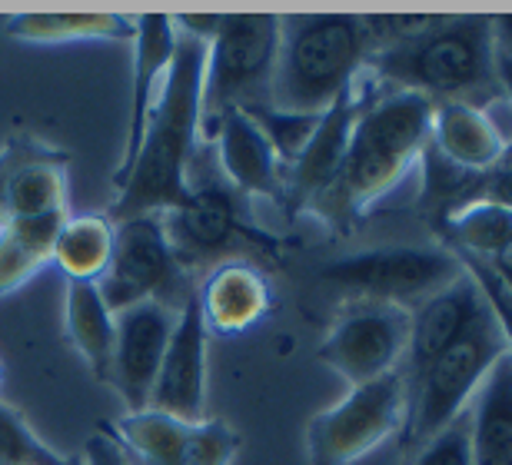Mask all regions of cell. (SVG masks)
Listing matches in <instances>:
<instances>
[{"label": "cell", "mask_w": 512, "mask_h": 465, "mask_svg": "<svg viewBox=\"0 0 512 465\" xmlns=\"http://www.w3.org/2000/svg\"><path fill=\"white\" fill-rule=\"evenodd\" d=\"M473 422V465H512V356L489 369L469 409Z\"/></svg>", "instance_id": "44dd1931"}, {"label": "cell", "mask_w": 512, "mask_h": 465, "mask_svg": "<svg viewBox=\"0 0 512 465\" xmlns=\"http://www.w3.org/2000/svg\"><path fill=\"white\" fill-rule=\"evenodd\" d=\"M409 346V309L389 303H360L336 319L320 359L353 386L383 379L396 372V363Z\"/></svg>", "instance_id": "8fae6325"}, {"label": "cell", "mask_w": 512, "mask_h": 465, "mask_svg": "<svg viewBox=\"0 0 512 465\" xmlns=\"http://www.w3.org/2000/svg\"><path fill=\"white\" fill-rule=\"evenodd\" d=\"M177 263L187 270H213L230 260H276V240L250 223L243 196L227 183L207 180L190 186L177 210L160 213Z\"/></svg>", "instance_id": "8992f818"}, {"label": "cell", "mask_w": 512, "mask_h": 465, "mask_svg": "<svg viewBox=\"0 0 512 465\" xmlns=\"http://www.w3.org/2000/svg\"><path fill=\"white\" fill-rule=\"evenodd\" d=\"M486 313L483 293L479 286L463 273L456 283L439 289L436 296H429L419 303L416 313H409V346H406V389L409 382L419 379L439 353H446L459 336H466Z\"/></svg>", "instance_id": "e0dca14e"}, {"label": "cell", "mask_w": 512, "mask_h": 465, "mask_svg": "<svg viewBox=\"0 0 512 465\" xmlns=\"http://www.w3.org/2000/svg\"><path fill=\"white\" fill-rule=\"evenodd\" d=\"M197 306L207 333L237 336L247 333L273 309L270 279L256 263L230 260L207 270L197 293Z\"/></svg>", "instance_id": "ac0fdd59"}, {"label": "cell", "mask_w": 512, "mask_h": 465, "mask_svg": "<svg viewBox=\"0 0 512 465\" xmlns=\"http://www.w3.org/2000/svg\"><path fill=\"white\" fill-rule=\"evenodd\" d=\"M70 153L34 137H10L0 147V230L20 220L70 216L67 210Z\"/></svg>", "instance_id": "7c38bea8"}, {"label": "cell", "mask_w": 512, "mask_h": 465, "mask_svg": "<svg viewBox=\"0 0 512 465\" xmlns=\"http://www.w3.org/2000/svg\"><path fill=\"white\" fill-rule=\"evenodd\" d=\"M7 37L24 44H77V40H120L133 44L137 17L124 14H17L7 20Z\"/></svg>", "instance_id": "603a6c76"}, {"label": "cell", "mask_w": 512, "mask_h": 465, "mask_svg": "<svg viewBox=\"0 0 512 465\" xmlns=\"http://www.w3.org/2000/svg\"><path fill=\"white\" fill-rule=\"evenodd\" d=\"M180 30L207 44L203 64L200 127L213 137L223 113L270 103L276 57H280V17L227 14V17H173Z\"/></svg>", "instance_id": "5b68a950"}, {"label": "cell", "mask_w": 512, "mask_h": 465, "mask_svg": "<svg viewBox=\"0 0 512 465\" xmlns=\"http://www.w3.org/2000/svg\"><path fill=\"white\" fill-rule=\"evenodd\" d=\"M363 70L433 103H473L496 87L493 17H423L406 37L376 50Z\"/></svg>", "instance_id": "7a4b0ae2"}, {"label": "cell", "mask_w": 512, "mask_h": 465, "mask_svg": "<svg viewBox=\"0 0 512 465\" xmlns=\"http://www.w3.org/2000/svg\"><path fill=\"white\" fill-rule=\"evenodd\" d=\"M370 100H373V93L363 90L360 77H356L353 87L323 113L313 140L306 143L303 157L293 163L290 177H286V186H290L296 206H316L336 186L343 160H346V150H350L353 127Z\"/></svg>", "instance_id": "9a60e30c"}, {"label": "cell", "mask_w": 512, "mask_h": 465, "mask_svg": "<svg viewBox=\"0 0 512 465\" xmlns=\"http://www.w3.org/2000/svg\"><path fill=\"white\" fill-rule=\"evenodd\" d=\"M503 356L506 339L486 309L483 319L466 336H459L446 353H439L419 372L416 382H409V439L426 442L463 416L469 399L476 396L489 369Z\"/></svg>", "instance_id": "52a82bcc"}, {"label": "cell", "mask_w": 512, "mask_h": 465, "mask_svg": "<svg viewBox=\"0 0 512 465\" xmlns=\"http://www.w3.org/2000/svg\"><path fill=\"white\" fill-rule=\"evenodd\" d=\"M64 329L74 349L84 356L90 372L107 382L110 356H114V313L107 309L97 283L67 279L64 293Z\"/></svg>", "instance_id": "7402d4cb"}, {"label": "cell", "mask_w": 512, "mask_h": 465, "mask_svg": "<svg viewBox=\"0 0 512 465\" xmlns=\"http://www.w3.org/2000/svg\"><path fill=\"white\" fill-rule=\"evenodd\" d=\"M463 273V263L449 246H383L333 260L320 270V279L363 303L403 306L436 296Z\"/></svg>", "instance_id": "9c48e42d"}, {"label": "cell", "mask_w": 512, "mask_h": 465, "mask_svg": "<svg viewBox=\"0 0 512 465\" xmlns=\"http://www.w3.org/2000/svg\"><path fill=\"white\" fill-rule=\"evenodd\" d=\"M429 143L469 173H489L506 153V137L476 103H436Z\"/></svg>", "instance_id": "ffe728a7"}, {"label": "cell", "mask_w": 512, "mask_h": 465, "mask_svg": "<svg viewBox=\"0 0 512 465\" xmlns=\"http://www.w3.org/2000/svg\"><path fill=\"white\" fill-rule=\"evenodd\" d=\"M64 223L67 216H44V220H20L0 230V299L17 293L44 266H50Z\"/></svg>", "instance_id": "cb8c5ba5"}, {"label": "cell", "mask_w": 512, "mask_h": 465, "mask_svg": "<svg viewBox=\"0 0 512 465\" xmlns=\"http://www.w3.org/2000/svg\"><path fill=\"white\" fill-rule=\"evenodd\" d=\"M0 465H67V459L34 436L17 409L0 402Z\"/></svg>", "instance_id": "f1b7e54d"}, {"label": "cell", "mask_w": 512, "mask_h": 465, "mask_svg": "<svg viewBox=\"0 0 512 465\" xmlns=\"http://www.w3.org/2000/svg\"><path fill=\"white\" fill-rule=\"evenodd\" d=\"M67 465H84V462H80V456H74V459H67Z\"/></svg>", "instance_id": "d590c367"}, {"label": "cell", "mask_w": 512, "mask_h": 465, "mask_svg": "<svg viewBox=\"0 0 512 465\" xmlns=\"http://www.w3.org/2000/svg\"><path fill=\"white\" fill-rule=\"evenodd\" d=\"M240 452L237 429L223 419H203L190 422L183 436L177 465H230Z\"/></svg>", "instance_id": "83f0119b"}, {"label": "cell", "mask_w": 512, "mask_h": 465, "mask_svg": "<svg viewBox=\"0 0 512 465\" xmlns=\"http://www.w3.org/2000/svg\"><path fill=\"white\" fill-rule=\"evenodd\" d=\"M456 256H459V263H463V270L469 273V279L479 286V293H483L489 316H493V323L499 326V333L506 339V353L512 356V289L496 276V270L486 260L466 256V253H456Z\"/></svg>", "instance_id": "f546056e"}, {"label": "cell", "mask_w": 512, "mask_h": 465, "mask_svg": "<svg viewBox=\"0 0 512 465\" xmlns=\"http://www.w3.org/2000/svg\"><path fill=\"white\" fill-rule=\"evenodd\" d=\"M177 20L160 14L137 17V37H133V87H130V113H127V140L124 157L114 170V186L127 180V173L137 160V150L147 133V120L153 113V103L160 97L163 77L173 54H177Z\"/></svg>", "instance_id": "2e32d148"}, {"label": "cell", "mask_w": 512, "mask_h": 465, "mask_svg": "<svg viewBox=\"0 0 512 465\" xmlns=\"http://www.w3.org/2000/svg\"><path fill=\"white\" fill-rule=\"evenodd\" d=\"M210 140H217L223 180H227L233 193H240L243 200H250V196H273V200H280L283 163L276 160L270 140L263 137V130L256 127L247 113H223Z\"/></svg>", "instance_id": "d6986e66"}, {"label": "cell", "mask_w": 512, "mask_h": 465, "mask_svg": "<svg viewBox=\"0 0 512 465\" xmlns=\"http://www.w3.org/2000/svg\"><path fill=\"white\" fill-rule=\"evenodd\" d=\"M416 465H473V422L469 409L423 442Z\"/></svg>", "instance_id": "4dcf8cb0"}, {"label": "cell", "mask_w": 512, "mask_h": 465, "mask_svg": "<svg viewBox=\"0 0 512 465\" xmlns=\"http://www.w3.org/2000/svg\"><path fill=\"white\" fill-rule=\"evenodd\" d=\"M0 379H4V366H0Z\"/></svg>", "instance_id": "8d00e7d4"}, {"label": "cell", "mask_w": 512, "mask_h": 465, "mask_svg": "<svg viewBox=\"0 0 512 465\" xmlns=\"http://www.w3.org/2000/svg\"><path fill=\"white\" fill-rule=\"evenodd\" d=\"M80 462H84V465H127L124 452H120L117 439H114V432L107 429V422H100L94 436L87 439Z\"/></svg>", "instance_id": "1f68e13d"}, {"label": "cell", "mask_w": 512, "mask_h": 465, "mask_svg": "<svg viewBox=\"0 0 512 465\" xmlns=\"http://www.w3.org/2000/svg\"><path fill=\"white\" fill-rule=\"evenodd\" d=\"M177 313L163 303H137L114 316V356H110L107 386L124 399L127 412H143L150 406V392L167 353Z\"/></svg>", "instance_id": "4fadbf2b"}, {"label": "cell", "mask_w": 512, "mask_h": 465, "mask_svg": "<svg viewBox=\"0 0 512 465\" xmlns=\"http://www.w3.org/2000/svg\"><path fill=\"white\" fill-rule=\"evenodd\" d=\"M409 419V389L403 372L353 386L336 406L323 409L306 426L310 465H353L396 436Z\"/></svg>", "instance_id": "ba28073f"}, {"label": "cell", "mask_w": 512, "mask_h": 465, "mask_svg": "<svg viewBox=\"0 0 512 465\" xmlns=\"http://www.w3.org/2000/svg\"><path fill=\"white\" fill-rule=\"evenodd\" d=\"M203 64H207V44L180 30L177 54L170 60L160 97L153 103L137 160H133L127 180L117 186V200L107 213L110 223L170 213L190 196L187 173L193 143L200 133Z\"/></svg>", "instance_id": "6da1fadb"}, {"label": "cell", "mask_w": 512, "mask_h": 465, "mask_svg": "<svg viewBox=\"0 0 512 465\" xmlns=\"http://www.w3.org/2000/svg\"><path fill=\"white\" fill-rule=\"evenodd\" d=\"M376 54L370 17H280V57L270 107L326 113Z\"/></svg>", "instance_id": "3957f363"}, {"label": "cell", "mask_w": 512, "mask_h": 465, "mask_svg": "<svg viewBox=\"0 0 512 465\" xmlns=\"http://www.w3.org/2000/svg\"><path fill=\"white\" fill-rule=\"evenodd\" d=\"M493 30H496V47L512 54V17H493Z\"/></svg>", "instance_id": "e575fe53"}, {"label": "cell", "mask_w": 512, "mask_h": 465, "mask_svg": "<svg viewBox=\"0 0 512 465\" xmlns=\"http://www.w3.org/2000/svg\"><path fill=\"white\" fill-rule=\"evenodd\" d=\"M489 266H493V270H496V276L499 279H503V283L512 289V243L506 246V250H499L496 256H493V260H486Z\"/></svg>", "instance_id": "836d02e7"}, {"label": "cell", "mask_w": 512, "mask_h": 465, "mask_svg": "<svg viewBox=\"0 0 512 465\" xmlns=\"http://www.w3.org/2000/svg\"><path fill=\"white\" fill-rule=\"evenodd\" d=\"M446 246L453 253L479 256V260H493L499 250L512 243V210L489 200H473L459 206L456 213L443 216Z\"/></svg>", "instance_id": "484cf974"}, {"label": "cell", "mask_w": 512, "mask_h": 465, "mask_svg": "<svg viewBox=\"0 0 512 465\" xmlns=\"http://www.w3.org/2000/svg\"><path fill=\"white\" fill-rule=\"evenodd\" d=\"M243 113H247L256 127L263 130V137L270 140L276 160H280L286 170L303 157L306 143L313 140V133L323 120V113H290V110H276V107H270V103H263V107H250Z\"/></svg>", "instance_id": "4316f807"}, {"label": "cell", "mask_w": 512, "mask_h": 465, "mask_svg": "<svg viewBox=\"0 0 512 465\" xmlns=\"http://www.w3.org/2000/svg\"><path fill=\"white\" fill-rule=\"evenodd\" d=\"M496 84L503 87V93L512 100V54L496 47Z\"/></svg>", "instance_id": "d6a6232c"}, {"label": "cell", "mask_w": 512, "mask_h": 465, "mask_svg": "<svg viewBox=\"0 0 512 465\" xmlns=\"http://www.w3.org/2000/svg\"><path fill=\"white\" fill-rule=\"evenodd\" d=\"M110 253H114V223L104 213L67 216L60 226L54 256L50 263L60 266V273L77 283H100L107 273Z\"/></svg>", "instance_id": "d4e9b609"}, {"label": "cell", "mask_w": 512, "mask_h": 465, "mask_svg": "<svg viewBox=\"0 0 512 465\" xmlns=\"http://www.w3.org/2000/svg\"><path fill=\"white\" fill-rule=\"evenodd\" d=\"M183 266L173 256L160 216H133L114 223V253H110L107 273L100 276V296L110 313L130 309L137 303H163L173 313L187 303L183 289Z\"/></svg>", "instance_id": "30bf717a"}, {"label": "cell", "mask_w": 512, "mask_h": 465, "mask_svg": "<svg viewBox=\"0 0 512 465\" xmlns=\"http://www.w3.org/2000/svg\"><path fill=\"white\" fill-rule=\"evenodd\" d=\"M207 336L197 296L190 293L187 303L177 309V323H173L147 409L167 412L183 422L207 419Z\"/></svg>", "instance_id": "5bb4252c"}, {"label": "cell", "mask_w": 512, "mask_h": 465, "mask_svg": "<svg viewBox=\"0 0 512 465\" xmlns=\"http://www.w3.org/2000/svg\"><path fill=\"white\" fill-rule=\"evenodd\" d=\"M433 110V100L406 90L373 97L353 127L340 180L316 206L323 213H363L383 200L423 157Z\"/></svg>", "instance_id": "277c9868"}]
</instances>
